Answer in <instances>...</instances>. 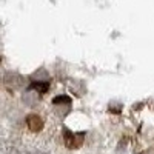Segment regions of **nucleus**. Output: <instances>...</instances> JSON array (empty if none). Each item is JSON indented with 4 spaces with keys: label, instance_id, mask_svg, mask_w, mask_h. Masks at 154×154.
I'll use <instances>...</instances> for the list:
<instances>
[{
    "label": "nucleus",
    "instance_id": "3",
    "mask_svg": "<svg viewBox=\"0 0 154 154\" xmlns=\"http://www.w3.org/2000/svg\"><path fill=\"white\" fill-rule=\"evenodd\" d=\"M31 154H43V152H31Z\"/></svg>",
    "mask_w": 154,
    "mask_h": 154
},
{
    "label": "nucleus",
    "instance_id": "2",
    "mask_svg": "<svg viewBox=\"0 0 154 154\" xmlns=\"http://www.w3.org/2000/svg\"><path fill=\"white\" fill-rule=\"evenodd\" d=\"M26 122H28L29 130H32V131H40L42 126H43V122H42V119L38 117V116H29Z\"/></svg>",
    "mask_w": 154,
    "mask_h": 154
},
{
    "label": "nucleus",
    "instance_id": "1",
    "mask_svg": "<svg viewBox=\"0 0 154 154\" xmlns=\"http://www.w3.org/2000/svg\"><path fill=\"white\" fill-rule=\"evenodd\" d=\"M65 140H66V146L68 148H77V146H80L82 145V140H83V136L82 134H77V136H74V134H65Z\"/></svg>",
    "mask_w": 154,
    "mask_h": 154
}]
</instances>
